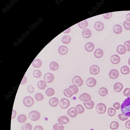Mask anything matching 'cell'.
I'll use <instances>...</instances> for the list:
<instances>
[{
  "instance_id": "cell-19",
  "label": "cell",
  "mask_w": 130,
  "mask_h": 130,
  "mask_svg": "<svg viewBox=\"0 0 130 130\" xmlns=\"http://www.w3.org/2000/svg\"><path fill=\"white\" fill-rule=\"evenodd\" d=\"M103 54L104 52L103 50L100 48L96 49L94 52V54L95 57L98 58L102 57Z\"/></svg>"
},
{
  "instance_id": "cell-7",
  "label": "cell",
  "mask_w": 130,
  "mask_h": 130,
  "mask_svg": "<svg viewBox=\"0 0 130 130\" xmlns=\"http://www.w3.org/2000/svg\"><path fill=\"white\" fill-rule=\"evenodd\" d=\"M54 77L52 73H48L45 74L44 77V81L48 83L52 82L54 80Z\"/></svg>"
},
{
  "instance_id": "cell-17",
  "label": "cell",
  "mask_w": 130,
  "mask_h": 130,
  "mask_svg": "<svg viewBox=\"0 0 130 130\" xmlns=\"http://www.w3.org/2000/svg\"><path fill=\"white\" fill-rule=\"evenodd\" d=\"M95 29L98 31H101L103 30L104 28L103 24L100 21L96 22L94 24Z\"/></svg>"
},
{
  "instance_id": "cell-33",
  "label": "cell",
  "mask_w": 130,
  "mask_h": 130,
  "mask_svg": "<svg viewBox=\"0 0 130 130\" xmlns=\"http://www.w3.org/2000/svg\"><path fill=\"white\" fill-rule=\"evenodd\" d=\"M119 127V124L117 121L112 122L110 126V129L112 130H115L117 129Z\"/></svg>"
},
{
  "instance_id": "cell-52",
  "label": "cell",
  "mask_w": 130,
  "mask_h": 130,
  "mask_svg": "<svg viewBox=\"0 0 130 130\" xmlns=\"http://www.w3.org/2000/svg\"><path fill=\"white\" fill-rule=\"evenodd\" d=\"M126 19L127 21L130 22V13H128L127 14Z\"/></svg>"
},
{
  "instance_id": "cell-10",
  "label": "cell",
  "mask_w": 130,
  "mask_h": 130,
  "mask_svg": "<svg viewBox=\"0 0 130 130\" xmlns=\"http://www.w3.org/2000/svg\"><path fill=\"white\" fill-rule=\"evenodd\" d=\"M99 67L96 65H93L90 67L89 71L91 74L96 75L98 74L100 72Z\"/></svg>"
},
{
  "instance_id": "cell-16",
  "label": "cell",
  "mask_w": 130,
  "mask_h": 130,
  "mask_svg": "<svg viewBox=\"0 0 130 130\" xmlns=\"http://www.w3.org/2000/svg\"><path fill=\"white\" fill-rule=\"evenodd\" d=\"M114 88L115 92H119L122 91L123 88V86L122 83L117 82L114 84Z\"/></svg>"
},
{
  "instance_id": "cell-13",
  "label": "cell",
  "mask_w": 130,
  "mask_h": 130,
  "mask_svg": "<svg viewBox=\"0 0 130 130\" xmlns=\"http://www.w3.org/2000/svg\"><path fill=\"white\" fill-rule=\"evenodd\" d=\"M59 124L61 125L63 124H66L70 121L69 118L65 116H62L59 117L58 119Z\"/></svg>"
},
{
  "instance_id": "cell-3",
  "label": "cell",
  "mask_w": 130,
  "mask_h": 130,
  "mask_svg": "<svg viewBox=\"0 0 130 130\" xmlns=\"http://www.w3.org/2000/svg\"><path fill=\"white\" fill-rule=\"evenodd\" d=\"M107 107L104 104L100 103L98 104L96 106V111L100 114H103L106 112Z\"/></svg>"
},
{
  "instance_id": "cell-4",
  "label": "cell",
  "mask_w": 130,
  "mask_h": 130,
  "mask_svg": "<svg viewBox=\"0 0 130 130\" xmlns=\"http://www.w3.org/2000/svg\"><path fill=\"white\" fill-rule=\"evenodd\" d=\"M34 103V100L31 97L28 96L25 97L23 100V103L25 106L30 107L32 106Z\"/></svg>"
},
{
  "instance_id": "cell-50",
  "label": "cell",
  "mask_w": 130,
  "mask_h": 130,
  "mask_svg": "<svg viewBox=\"0 0 130 130\" xmlns=\"http://www.w3.org/2000/svg\"><path fill=\"white\" fill-rule=\"evenodd\" d=\"M125 126L127 129H130V120L126 121L125 123Z\"/></svg>"
},
{
  "instance_id": "cell-46",
  "label": "cell",
  "mask_w": 130,
  "mask_h": 130,
  "mask_svg": "<svg viewBox=\"0 0 130 130\" xmlns=\"http://www.w3.org/2000/svg\"><path fill=\"white\" fill-rule=\"evenodd\" d=\"M112 12L109 13L104 14L103 16L106 19H108L110 18L112 16Z\"/></svg>"
},
{
  "instance_id": "cell-42",
  "label": "cell",
  "mask_w": 130,
  "mask_h": 130,
  "mask_svg": "<svg viewBox=\"0 0 130 130\" xmlns=\"http://www.w3.org/2000/svg\"><path fill=\"white\" fill-rule=\"evenodd\" d=\"M35 97L36 100L38 101H41L44 99L43 95L41 93H38L35 95Z\"/></svg>"
},
{
  "instance_id": "cell-27",
  "label": "cell",
  "mask_w": 130,
  "mask_h": 130,
  "mask_svg": "<svg viewBox=\"0 0 130 130\" xmlns=\"http://www.w3.org/2000/svg\"><path fill=\"white\" fill-rule=\"evenodd\" d=\"M47 86L46 82L43 81H39L37 83V86L39 88L41 89H43Z\"/></svg>"
},
{
  "instance_id": "cell-11",
  "label": "cell",
  "mask_w": 130,
  "mask_h": 130,
  "mask_svg": "<svg viewBox=\"0 0 130 130\" xmlns=\"http://www.w3.org/2000/svg\"><path fill=\"white\" fill-rule=\"evenodd\" d=\"M97 83V81L95 79L92 77L89 78L87 79L86 84L87 86L89 87H93Z\"/></svg>"
},
{
  "instance_id": "cell-21",
  "label": "cell",
  "mask_w": 130,
  "mask_h": 130,
  "mask_svg": "<svg viewBox=\"0 0 130 130\" xmlns=\"http://www.w3.org/2000/svg\"><path fill=\"white\" fill-rule=\"evenodd\" d=\"M59 100L56 97H53L51 98L49 101L50 105L52 107H55L58 105Z\"/></svg>"
},
{
  "instance_id": "cell-1",
  "label": "cell",
  "mask_w": 130,
  "mask_h": 130,
  "mask_svg": "<svg viewBox=\"0 0 130 130\" xmlns=\"http://www.w3.org/2000/svg\"><path fill=\"white\" fill-rule=\"evenodd\" d=\"M121 109L123 114L130 118V98H128L124 101Z\"/></svg>"
},
{
  "instance_id": "cell-24",
  "label": "cell",
  "mask_w": 130,
  "mask_h": 130,
  "mask_svg": "<svg viewBox=\"0 0 130 130\" xmlns=\"http://www.w3.org/2000/svg\"><path fill=\"white\" fill-rule=\"evenodd\" d=\"M99 93L101 96H106L108 94V90L105 87H101L99 90Z\"/></svg>"
},
{
  "instance_id": "cell-40",
  "label": "cell",
  "mask_w": 130,
  "mask_h": 130,
  "mask_svg": "<svg viewBox=\"0 0 130 130\" xmlns=\"http://www.w3.org/2000/svg\"><path fill=\"white\" fill-rule=\"evenodd\" d=\"M54 130H64V127L63 125H61L58 123L55 124L53 126Z\"/></svg>"
},
{
  "instance_id": "cell-32",
  "label": "cell",
  "mask_w": 130,
  "mask_h": 130,
  "mask_svg": "<svg viewBox=\"0 0 130 130\" xmlns=\"http://www.w3.org/2000/svg\"><path fill=\"white\" fill-rule=\"evenodd\" d=\"M71 37L67 35L65 36L62 38V42L65 44L69 43L71 42Z\"/></svg>"
},
{
  "instance_id": "cell-26",
  "label": "cell",
  "mask_w": 130,
  "mask_h": 130,
  "mask_svg": "<svg viewBox=\"0 0 130 130\" xmlns=\"http://www.w3.org/2000/svg\"><path fill=\"white\" fill-rule=\"evenodd\" d=\"M49 67L51 70L55 71L58 69L59 68V65L56 62L53 61L50 63Z\"/></svg>"
},
{
  "instance_id": "cell-9",
  "label": "cell",
  "mask_w": 130,
  "mask_h": 130,
  "mask_svg": "<svg viewBox=\"0 0 130 130\" xmlns=\"http://www.w3.org/2000/svg\"><path fill=\"white\" fill-rule=\"evenodd\" d=\"M78 112L77 109L75 107H72L67 111V114L71 117L75 118L77 115Z\"/></svg>"
},
{
  "instance_id": "cell-51",
  "label": "cell",
  "mask_w": 130,
  "mask_h": 130,
  "mask_svg": "<svg viewBox=\"0 0 130 130\" xmlns=\"http://www.w3.org/2000/svg\"><path fill=\"white\" fill-rule=\"evenodd\" d=\"M33 130H43V129L41 126H37L34 128Z\"/></svg>"
},
{
  "instance_id": "cell-23",
  "label": "cell",
  "mask_w": 130,
  "mask_h": 130,
  "mask_svg": "<svg viewBox=\"0 0 130 130\" xmlns=\"http://www.w3.org/2000/svg\"><path fill=\"white\" fill-rule=\"evenodd\" d=\"M42 64V62L41 60L37 59L34 60L32 63V66L36 68H39L41 67Z\"/></svg>"
},
{
  "instance_id": "cell-2",
  "label": "cell",
  "mask_w": 130,
  "mask_h": 130,
  "mask_svg": "<svg viewBox=\"0 0 130 130\" xmlns=\"http://www.w3.org/2000/svg\"><path fill=\"white\" fill-rule=\"evenodd\" d=\"M41 116L40 113L36 111L31 112L29 115L30 119L34 121H36L39 120L40 119Z\"/></svg>"
},
{
  "instance_id": "cell-12",
  "label": "cell",
  "mask_w": 130,
  "mask_h": 130,
  "mask_svg": "<svg viewBox=\"0 0 130 130\" xmlns=\"http://www.w3.org/2000/svg\"><path fill=\"white\" fill-rule=\"evenodd\" d=\"M119 73L118 71L115 69L111 70L109 72V75L110 78L112 79H116L119 76Z\"/></svg>"
},
{
  "instance_id": "cell-41",
  "label": "cell",
  "mask_w": 130,
  "mask_h": 130,
  "mask_svg": "<svg viewBox=\"0 0 130 130\" xmlns=\"http://www.w3.org/2000/svg\"><path fill=\"white\" fill-rule=\"evenodd\" d=\"M33 75L35 77L38 78L40 77L42 75V73L41 71L39 70H36L34 71Z\"/></svg>"
},
{
  "instance_id": "cell-49",
  "label": "cell",
  "mask_w": 130,
  "mask_h": 130,
  "mask_svg": "<svg viewBox=\"0 0 130 130\" xmlns=\"http://www.w3.org/2000/svg\"><path fill=\"white\" fill-rule=\"evenodd\" d=\"M27 90L29 92L31 93H33L34 91V87L32 86V85H31L28 87Z\"/></svg>"
},
{
  "instance_id": "cell-44",
  "label": "cell",
  "mask_w": 130,
  "mask_h": 130,
  "mask_svg": "<svg viewBox=\"0 0 130 130\" xmlns=\"http://www.w3.org/2000/svg\"><path fill=\"white\" fill-rule=\"evenodd\" d=\"M123 25L125 29L130 30V22H128L127 20H126L123 22Z\"/></svg>"
},
{
  "instance_id": "cell-35",
  "label": "cell",
  "mask_w": 130,
  "mask_h": 130,
  "mask_svg": "<svg viewBox=\"0 0 130 130\" xmlns=\"http://www.w3.org/2000/svg\"><path fill=\"white\" fill-rule=\"evenodd\" d=\"M55 93V91L54 89L51 88H47L45 91L46 94L49 97L54 95Z\"/></svg>"
},
{
  "instance_id": "cell-8",
  "label": "cell",
  "mask_w": 130,
  "mask_h": 130,
  "mask_svg": "<svg viewBox=\"0 0 130 130\" xmlns=\"http://www.w3.org/2000/svg\"><path fill=\"white\" fill-rule=\"evenodd\" d=\"M78 99L84 102H87L92 100L91 96L88 94L84 93L81 94L78 98Z\"/></svg>"
},
{
  "instance_id": "cell-43",
  "label": "cell",
  "mask_w": 130,
  "mask_h": 130,
  "mask_svg": "<svg viewBox=\"0 0 130 130\" xmlns=\"http://www.w3.org/2000/svg\"><path fill=\"white\" fill-rule=\"evenodd\" d=\"M124 95L128 98L130 97V88H127L125 89L123 92Z\"/></svg>"
},
{
  "instance_id": "cell-15",
  "label": "cell",
  "mask_w": 130,
  "mask_h": 130,
  "mask_svg": "<svg viewBox=\"0 0 130 130\" xmlns=\"http://www.w3.org/2000/svg\"><path fill=\"white\" fill-rule=\"evenodd\" d=\"M127 51V49L124 45H120L117 48V52L120 54L123 55L125 54Z\"/></svg>"
},
{
  "instance_id": "cell-53",
  "label": "cell",
  "mask_w": 130,
  "mask_h": 130,
  "mask_svg": "<svg viewBox=\"0 0 130 130\" xmlns=\"http://www.w3.org/2000/svg\"><path fill=\"white\" fill-rule=\"evenodd\" d=\"M128 63L129 65L130 66V58L129 59Z\"/></svg>"
},
{
  "instance_id": "cell-28",
  "label": "cell",
  "mask_w": 130,
  "mask_h": 130,
  "mask_svg": "<svg viewBox=\"0 0 130 130\" xmlns=\"http://www.w3.org/2000/svg\"><path fill=\"white\" fill-rule=\"evenodd\" d=\"M78 24L80 28L84 29H86L88 25V22L86 20L79 22Z\"/></svg>"
},
{
  "instance_id": "cell-18",
  "label": "cell",
  "mask_w": 130,
  "mask_h": 130,
  "mask_svg": "<svg viewBox=\"0 0 130 130\" xmlns=\"http://www.w3.org/2000/svg\"><path fill=\"white\" fill-rule=\"evenodd\" d=\"M85 48L88 52H91L94 48V44L91 42H88L85 45Z\"/></svg>"
},
{
  "instance_id": "cell-14",
  "label": "cell",
  "mask_w": 130,
  "mask_h": 130,
  "mask_svg": "<svg viewBox=\"0 0 130 130\" xmlns=\"http://www.w3.org/2000/svg\"><path fill=\"white\" fill-rule=\"evenodd\" d=\"M110 60L112 64H117L120 63L121 58L120 56L117 54H114L111 56Z\"/></svg>"
},
{
  "instance_id": "cell-31",
  "label": "cell",
  "mask_w": 130,
  "mask_h": 130,
  "mask_svg": "<svg viewBox=\"0 0 130 130\" xmlns=\"http://www.w3.org/2000/svg\"><path fill=\"white\" fill-rule=\"evenodd\" d=\"M63 93L65 96L68 98L71 97L73 94V92L69 88L65 89Z\"/></svg>"
},
{
  "instance_id": "cell-6",
  "label": "cell",
  "mask_w": 130,
  "mask_h": 130,
  "mask_svg": "<svg viewBox=\"0 0 130 130\" xmlns=\"http://www.w3.org/2000/svg\"><path fill=\"white\" fill-rule=\"evenodd\" d=\"M59 105L62 108L66 109L70 105V101L66 98H62L60 101Z\"/></svg>"
},
{
  "instance_id": "cell-36",
  "label": "cell",
  "mask_w": 130,
  "mask_h": 130,
  "mask_svg": "<svg viewBox=\"0 0 130 130\" xmlns=\"http://www.w3.org/2000/svg\"><path fill=\"white\" fill-rule=\"evenodd\" d=\"M69 88L72 90L73 94H77L78 92V88L77 86L75 85H72L69 87Z\"/></svg>"
},
{
  "instance_id": "cell-37",
  "label": "cell",
  "mask_w": 130,
  "mask_h": 130,
  "mask_svg": "<svg viewBox=\"0 0 130 130\" xmlns=\"http://www.w3.org/2000/svg\"><path fill=\"white\" fill-rule=\"evenodd\" d=\"M32 126L29 123H26L22 126V130H32Z\"/></svg>"
},
{
  "instance_id": "cell-47",
  "label": "cell",
  "mask_w": 130,
  "mask_h": 130,
  "mask_svg": "<svg viewBox=\"0 0 130 130\" xmlns=\"http://www.w3.org/2000/svg\"><path fill=\"white\" fill-rule=\"evenodd\" d=\"M127 48V50L128 51H130V41H128L126 42L124 44Z\"/></svg>"
},
{
  "instance_id": "cell-45",
  "label": "cell",
  "mask_w": 130,
  "mask_h": 130,
  "mask_svg": "<svg viewBox=\"0 0 130 130\" xmlns=\"http://www.w3.org/2000/svg\"><path fill=\"white\" fill-rule=\"evenodd\" d=\"M118 116L120 120L122 121H125L128 120V118L126 116L122 114L118 115Z\"/></svg>"
},
{
  "instance_id": "cell-38",
  "label": "cell",
  "mask_w": 130,
  "mask_h": 130,
  "mask_svg": "<svg viewBox=\"0 0 130 130\" xmlns=\"http://www.w3.org/2000/svg\"><path fill=\"white\" fill-rule=\"evenodd\" d=\"M76 108L78 110V114H81L84 112L85 109L83 106L81 104H78L77 105Z\"/></svg>"
},
{
  "instance_id": "cell-25",
  "label": "cell",
  "mask_w": 130,
  "mask_h": 130,
  "mask_svg": "<svg viewBox=\"0 0 130 130\" xmlns=\"http://www.w3.org/2000/svg\"><path fill=\"white\" fill-rule=\"evenodd\" d=\"M113 30L114 32L117 34H119L122 31V29L121 26L120 25L117 24L114 27Z\"/></svg>"
},
{
  "instance_id": "cell-34",
  "label": "cell",
  "mask_w": 130,
  "mask_h": 130,
  "mask_svg": "<svg viewBox=\"0 0 130 130\" xmlns=\"http://www.w3.org/2000/svg\"><path fill=\"white\" fill-rule=\"evenodd\" d=\"M27 120L26 116L25 115L22 114L20 115L17 118V120L20 123H24Z\"/></svg>"
},
{
  "instance_id": "cell-30",
  "label": "cell",
  "mask_w": 130,
  "mask_h": 130,
  "mask_svg": "<svg viewBox=\"0 0 130 130\" xmlns=\"http://www.w3.org/2000/svg\"><path fill=\"white\" fill-rule=\"evenodd\" d=\"M130 71L129 68L126 65L123 66L121 69V72L123 75H127L129 74Z\"/></svg>"
},
{
  "instance_id": "cell-20",
  "label": "cell",
  "mask_w": 130,
  "mask_h": 130,
  "mask_svg": "<svg viewBox=\"0 0 130 130\" xmlns=\"http://www.w3.org/2000/svg\"><path fill=\"white\" fill-rule=\"evenodd\" d=\"M59 53L61 55H65L68 52V48L67 47L64 45L60 46L58 48Z\"/></svg>"
},
{
  "instance_id": "cell-22",
  "label": "cell",
  "mask_w": 130,
  "mask_h": 130,
  "mask_svg": "<svg viewBox=\"0 0 130 130\" xmlns=\"http://www.w3.org/2000/svg\"><path fill=\"white\" fill-rule=\"evenodd\" d=\"M91 31L90 30L86 29H84L82 32L83 37L85 38H89L91 36Z\"/></svg>"
},
{
  "instance_id": "cell-48",
  "label": "cell",
  "mask_w": 130,
  "mask_h": 130,
  "mask_svg": "<svg viewBox=\"0 0 130 130\" xmlns=\"http://www.w3.org/2000/svg\"><path fill=\"white\" fill-rule=\"evenodd\" d=\"M113 107L117 110H119L121 107V105L119 102H116L113 105Z\"/></svg>"
},
{
  "instance_id": "cell-39",
  "label": "cell",
  "mask_w": 130,
  "mask_h": 130,
  "mask_svg": "<svg viewBox=\"0 0 130 130\" xmlns=\"http://www.w3.org/2000/svg\"><path fill=\"white\" fill-rule=\"evenodd\" d=\"M116 110L112 107H110L109 108L107 111V113L108 115L111 117L114 116L116 114Z\"/></svg>"
},
{
  "instance_id": "cell-5",
  "label": "cell",
  "mask_w": 130,
  "mask_h": 130,
  "mask_svg": "<svg viewBox=\"0 0 130 130\" xmlns=\"http://www.w3.org/2000/svg\"><path fill=\"white\" fill-rule=\"evenodd\" d=\"M72 82L73 84H75L79 87L81 86L83 84L82 79L79 76H76L73 77Z\"/></svg>"
},
{
  "instance_id": "cell-29",
  "label": "cell",
  "mask_w": 130,
  "mask_h": 130,
  "mask_svg": "<svg viewBox=\"0 0 130 130\" xmlns=\"http://www.w3.org/2000/svg\"><path fill=\"white\" fill-rule=\"evenodd\" d=\"M83 104L87 109H91L93 108L94 104L93 101L91 100L89 101L88 102H84Z\"/></svg>"
}]
</instances>
